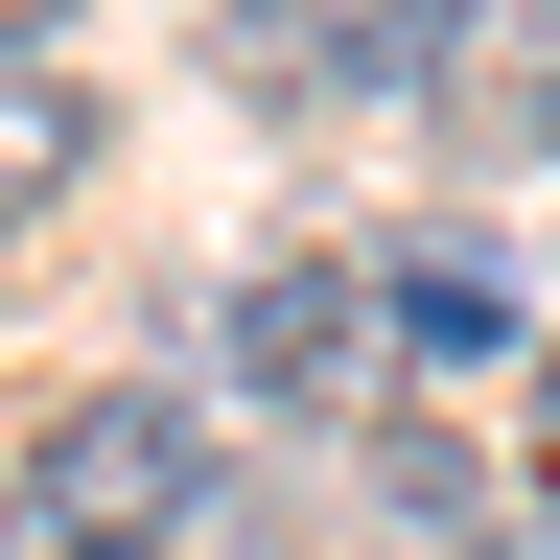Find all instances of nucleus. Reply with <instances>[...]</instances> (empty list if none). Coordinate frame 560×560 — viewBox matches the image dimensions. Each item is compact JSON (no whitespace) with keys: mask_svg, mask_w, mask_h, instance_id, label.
Returning a JSON list of instances; mask_svg holds the SVG:
<instances>
[{"mask_svg":"<svg viewBox=\"0 0 560 560\" xmlns=\"http://www.w3.org/2000/svg\"><path fill=\"white\" fill-rule=\"evenodd\" d=\"M187 490H210V444H187L164 397H70L47 444H24V490H0V514H24V560H140Z\"/></svg>","mask_w":560,"mask_h":560,"instance_id":"1","label":"nucleus"},{"mask_svg":"<svg viewBox=\"0 0 560 560\" xmlns=\"http://www.w3.org/2000/svg\"><path fill=\"white\" fill-rule=\"evenodd\" d=\"M234 94L257 117H374V94H444V47H467V0H234Z\"/></svg>","mask_w":560,"mask_h":560,"instance_id":"2","label":"nucleus"},{"mask_svg":"<svg viewBox=\"0 0 560 560\" xmlns=\"http://www.w3.org/2000/svg\"><path fill=\"white\" fill-rule=\"evenodd\" d=\"M70 187H94V70H70V47H0V234H47Z\"/></svg>","mask_w":560,"mask_h":560,"instance_id":"3","label":"nucleus"},{"mask_svg":"<svg viewBox=\"0 0 560 560\" xmlns=\"http://www.w3.org/2000/svg\"><path fill=\"white\" fill-rule=\"evenodd\" d=\"M234 374H280V397H350V374H374V304H350L327 257H280V280H234Z\"/></svg>","mask_w":560,"mask_h":560,"instance_id":"4","label":"nucleus"},{"mask_svg":"<svg viewBox=\"0 0 560 560\" xmlns=\"http://www.w3.org/2000/svg\"><path fill=\"white\" fill-rule=\"evenodd\" d=\"M397 327H420V350H490V327H514V280H490V257H397Z\"/></svg>","mask_w":560,"mask_h":560,"instance_id":"5","label":"nucleus"},{"mask_svg":"<svg viewBox=\"0 0 560 560\" xmlns=\"http://www.w3.org/2000/svg\"><path fill=\"white\" fill-rule=\"evenodd\" d=\"M0 47H47V0H0Z\"/></svg>","mask_w":560,"mask_h":560,"instance_id":"6","label":"nucleus"},{"mask_svg":"<svg viewBox=\"0 0 560 560\" xmlns=\"http://www.w3.org/2000/svg\"><path fill=\"white\" fill-rule=\"evenodd\" d=\"M537 140H560V47H537Z\"/></svg>","mask_w":560,"mask_h":560,"instance_id":"7","label":"nucleus"},{"mask_svg":"<svg viewBox=\"0 0 560 560\" xmlns=\"http://www.w3.org/2000/svg\"><path fill=\"white\" fill-rule=\"evenodd\" d=\"M537 444H560V374H537Z\"/></svg>","mask_w":560,"mask_h":560,"instance_id":"8","label":"nucleus"},{"mask_svg":"<svg viewBox=\"0 0 560 560\" xmlns=\"http://www.w3.org/2000/svg\"><path fill=\"white\" fill-rule=\"evenodd\" d=\"M0 560H24V514H0Z\"/></svg>","mask_w":560,"mask_h":560,"instance_id":"9","label":"nucleus"}]
</instances>
